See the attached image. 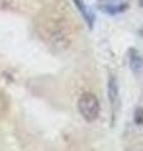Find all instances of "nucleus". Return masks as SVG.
<instances>
[{
	"instance_id": "nucleus-5",
	"label": "nucleus",
	"mask_w": 143,
	"mask_h": 151,
	"mask_svg": "<svg viewBox=\"0 0 143 151\" xmlns=\"http://www.w3.org/2000/svg\"><path fill=\"white\" fill-rule=\"evenodd\" d=\"M134 122L138 126L143 125V108H137L134 112Z\"/></svg>"
},
{
	"instance_id": "nucleus-1",
	"label": "nucleus",
	"mask_w": 143,
	"mask_h": 151,
	"mask_svg": "<svg viewBox=\"0 0 143 151\" xmlns=\"http://www.w3.org/2000/svg\"><path fill=\"white\" fill-rule=\"evenodd\" d=\"M78 110L85 121L93 122L99 116V101L93 93H83L78 100Z\"/></svg>"
},
{
	"instance_id": "nucleus-4",
	"label": "nucleus",
	"mask_w": 143,
	"mask_h": 151,
	"mask_svg": "<svg viewBox=\"0 0 143 151\" xmlns=\"http://www.w3.org/2000/svg\"><path fill=\"white\" fill-rule=\"evenodd\" d=\"M74 3H75V5L78 6L79 10L82 12V14H83L84 19H85V20H88V23H89L90 25H92V17H90V14L88 13L87 8H85V5L83 4V1H82V0H74Z\"/></svg>"
},
{
	"instance_id": "nucleus-2",
	"label": "nucleus",
	"mask_w": 143,
	"mask_h": 151,
	"mask_svg": "<svg viewBox=\"0 0 143 151\" xmlns=\"http://www.w3.org/2000/svg\"><path fill=\"white\" fill-rule=\"evenodd\" d=\"M103 1H104V4H101L99 8H101L103 12L109 13V14L121 13L127 8V4H124V3L118 4L117 1H113V0H103Z\"/></svg>"
},
{
	"instance_id": "nucleus-3",
	"label": "nucleus",
	"mask_w": 143,
	"mask_h": 151,
	"mask_svg": "<svg viewBox=\"0 0 143 151\" xmlns=\"http://www.w3.org/2000/svg\"><path fill=\"white\" fill-rule=\"evenodd\" d=\"M131 65H132V68L134 69V70H139L142 68L143 59H142V57L137 53V52H136L134 54L131 55Z\"/></svg>"
},
{
	"instance_id": "nucleus-6",
	"label": "nucleus",
	"mask_w": 143,
	"mask_h": 151,
	"mask_svg": "<svg viewBox=\"0 0 143 151\" xmlns=\"http://www.w3.org/2000/svg\"><path fill=\"white\" fill-rule=\"evenodd\" d=\"M138 1H139V5L143 6V0H138Z\"/></svg>"
}]
</instances>
